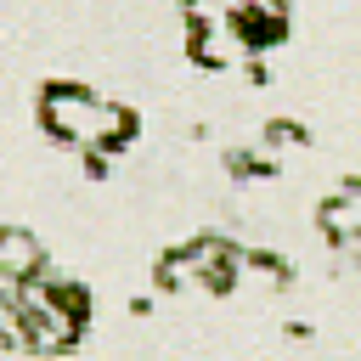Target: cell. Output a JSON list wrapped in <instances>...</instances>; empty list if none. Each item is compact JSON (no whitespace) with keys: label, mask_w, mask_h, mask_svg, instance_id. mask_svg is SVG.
I'll return each mask as SVG.
<instances>
[{"label":"cell","mask_w":361,"mask_h":361,"mask_svg":"<svg viewBox=\"0 0 361 361\" xmlns=\"http://www.w3.org/2000/svg\"><path fill=\"white\" fill-rule=\"evenodd\" d=\"M39 124L62 141V147H79L90 169H102L113 152H124L135 141V113L85 90V85H45L39 96Z\"/></svg>","instance_id":"1"},{"label":"cell","mask_w":361,"mask_h":361,"mask_svg":"<svg viewBox=\"0 0 361 361\" xmlns=\"http://www.w3.org/2000/svg\"><path fill=\"white\" fill-rule=\"evenodd\" d=\"M186 56L197 68H243L254 45L237 17H214V23H186Z\"/></svg>","instance_id":"2"},{"label":"cell","mask_w":361,"mask_h":361,"mask_svg":"<svg viewBox=\"0 0 361 361\" xmlns=\"http://www.w3.org/2000/svg\"><path fill=\"white\" fill-rule=\"evenodd\" d=\"M316 226H322V237H327L333 248H344L350 237H361V180H344L333 197H322Z\"/></svg>","instance_id":"3"},{"label":"cell","mask_w":361,"mask_h":361,"mask_svg":"<svg viewBox=\"0 0 361 361\" xmlns=\"http://www.w3.org/2000/svg\"><path fill=\"white\" fill-rule=\"evenodd\" d=\"M0 271H11L23 282L45 271V248H39V237L28 226H0Z\"/></svg>","instance_id":"4"},{"label":"cell","mask_w":361,"mask_h":361,"mask_svg":"<svg viewBox=\"0 0 361 361\" xmlns=\"http://www.w3.org/2000/svg\"><path fill=\"white\" fill-rule=\"evenodd\" d=\"M338 254H344V259H350V265H361V237H350V243H344V248H338Z\"/></svg>","instance_id":"5"}]
</instances>
